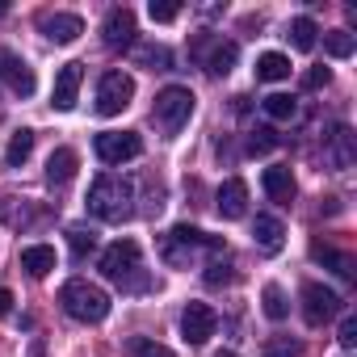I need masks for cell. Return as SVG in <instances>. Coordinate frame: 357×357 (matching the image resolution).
Here are the masks:
<instances>
[{"instance_id":"obj_1","label":"cell","mask_w":357,"mask_h":357,"mask_svg":"<svg viewBox=\"0 0 357 357\" xmlns=\"http://www.w3.org/2000/svg\"><path fill=\"white\" fill-rule=\"evenodd\" d=\"M130 202H135L130 181H122V176H114V172L97 176L93 190H89V211H93L101 223H122V219H130V215H135Z\"/></svg>"},{"instance_id":"obj_2","label":"cell","mask_w":357,"mask_h":357,"mask_svg":"<svg viewBox=\"0 0 357 357\" xmlns=\"http://www.w3.org/2000/svg\"><path fill=\"white\" fill-rule=\"evenodd\" d=\"M59 303H63V311H68L72 319H80V324H101V319L109 315V294H105L101 286L84 282V278H72V282L59 290Z\"/></svg>"},{"instance_id":"obj_3","label":"cell","mask_w":357,"mask_h":357,"mask_svg":"<svg viewBox=\"0 0 357 357\" xmlns=\"http://www.w3.org/2000/svg\"><path fill=\"white\" fill-rule=\"evenodd\" d=\"M143 261H139V244L135 240H118L101 252V273L109 282H118L122 290H147V278H139Z\"/></svg>"},{"instance_id":"obj_4","label":"cell","mask_w":357,"mask_h":357,"mask_svg":"<svg viewBox=\"0 0 357 357\" xmlns=\"http://www.w3.org/2000/svg\"><path fill=\"white\" fill-rule=\"evenodd\" d=\"M194 105H198V97L190 93V89H181V84H168L164 93H155V105H151V118H155V126L172 139L176 130H181L190 118H194Z\"/></svg>"},{"instance_id":"obj_5","label":"cell","mask_w":357,"mask_h":357,"mask_svg":"<svg viewBox=\"0 0 357 357\" xmlns=\"http://www.w3.org/2000/svg\"><path fill=\"white\" fill-rule=\"evenodd\" d=\"M198 248H215V252H223V240H215V236H206V231L181 223V227H172L168 240H164V261H168V265H190V257H194Z\"/></svg>"},{"instance_id":"obj_6","label":"cell","mask_w":357,"mask_h":357,"mask_svg":"<svg viewBox=\"0 0 357 357\" xmlns=\"http://www.w3.org/2000/svg\"><path fill=\"white\" fill-rule=\"evenodd\" d=\"M130 101H135V80H130L122 68H114V72H105V76L97 80V114H101V118L122 114Z\"/></svg>"},{"instance_id":"obj_7","label":"cell","mask_w":357,"mask_h":357,"mask_svg":"<svg viewBox=\"0 0 357 357\" xmlns=\"http://www.w3.org/2000/svg\"><path fill=\"white\" fill-rule=\"evenodd\" d=\"M93 151L101 164H126V160L143 155V139L135 130H101L93 139Z\"/></svg>"},{"instance_id":"obj_8","label":"cell","mask_w":357,"mask_h":357,"mask_svg":"<svg viewBox=\"0 0 357 357\" xmlns=\"http://www.w3.org/2000/svg\"><path fill=\"white\" fill-rule=\"evenodd\" d=\"M336 311H340V294H336V290H328V286H319V282H307V286H303V319H307L311 328H324Z\"/></svg>"},{"instance_id":"obj_9","label":"cell","mask_w":357,"mask_h":357,"mask_svg":"<svg viewBox=\"0 0 357 357\" xmlns=\"http://www.w3.org/2000/svg\"><path fill=\"white\" fill-rule=\"evenodd\" d=\"M215 328H219V315H215L211 303H190V307L181 311V336H185L190 344H206V340L215 336Z\"/></svg>"},{"instance_id":"obj_10","label":"cell","mask_w":357,"mask_h":357,"mask_svg":"<svg viewBox=\"0 0 357 357\" xmlns=\"http://www.w3.org/2000/svg\"><path fill=\"white\" fill-rule=\"evenodd\" d=\"M0 80H5L17 97H34V68L22 55L5 51V47H0Z\"/></svg>"},{"instance_id":"obj_11","label":"cell","mask_w":357,"mask_h":357,"mask_svg":"<svg viewBox=\"0 0 357 357\" xmlns=\"http://www.w3.org/2000/svg\"><path fill=\"white\" fill-rule=\"evenodd\" d=\"M135 13L122 5V9H109L105 13V26H101V43L105 47H114V51H122V47H130L135 43Z\"/></svg>"},{"instance_id":"obj_12","label":"cell","mask_w":357,"mask_h":357,"mask_svg":"<svg viewBox=\"0 0 357 357\" xmlns=\"http://www.w3.org/2000/svg\"><path fill=\"white\" fill-rule=\"evenodd\" d=\"M38 30H43L55 47H68V43H76V38L84 34V22H80L76 13H47V17L38 22Z\"/></svg>"},{"instance_id":"obj_13","label":"cell","mask_w":357,"mask_h":357,"mask_svg":"<svg viewBox=\"0 0 357 357\" xmlns=\"http://www.w3.org/2000/svg\"><path fill=\"white\" fill-rule=\"evenodd\" d=\"M80 80H84V63H63L59 76H55L51 105H55V109H72V105H76V93H80Z\"/></svg>"},{"instance_id":"obj_14","label":"cell","mask_w":357,"mask_h":357,"mask_svg":"<svg viewBox=\"0 0 357 357\" xmlns=\"http://www.w3.org/2000/svg\"><path fill=\"white\" fill-rule=\"evenodd\" d=\"M353 130L349 126H336L332 135H328V147H324V164L332 168V172H344V168H353Z\"/></svg>"},{"instance_id":"obj_15","label":"cell","mask_w":357,"mask_h":357,"mask_svg":"<svg viewBox=\"0 0 357 357\" xmlns=\"http://www.w3.org/2000/svg\"><path fill=\"white\" fill-rule=\"evenodd\" d=\"M219 215L223 219H244L248 215V185L240 176H231V181L219 185Z\"/></svg>"},{"instance_id":"obj_16","label":"cell","mask_w":357,"mask_h":357,"mask_svg":"<svg viewBox=\"0 0 357 357\" xmlns=\"http://www.w3.org/2000/svg\"><path fill=\"white\" fill-rule=\"evenodd\" d=\"M261 185H265V194L273 198V202H282V206H290L294 202V172L290 168H282V164H273V168H265V176H261Z\"/></svg>"},{"instance_id":"obj_17","label":"cell","mask_w":357,"mask_h":357,"mask_svg":"<svg viewBox=\"0 0 357 357\" xmlns=\"http://www.w3.org/2000/svg\"><path fill=\"white\" fill-rule=\"evenodd\" d=\"M252 240H257V248L261 252H282V244H286V227L273 219V215H257V223H252Z\"/></svg>"},{"instance_id":"obj_18","label":"cell","mask_w":357,"mask_h":357,"mask_svg":"<svg viewBox=\"0 0 357 357\" xmlns=\"http://www.w3.org/2000/svg\"><path fill=\"white\" fill-rule=\"evenodd\" d=\"M76 168H80V155L72 147H55L51 160H47V181L51 185H68L72 176H76Z\"/></svg>"},{"instance_id":"obj_19","label":"cell","mask_w":357,"mask_h":357,"mask_svg":"<svg viewBox=\"0 0 357 357\" xmlns=\"http://www.w3.org/2000/svg\"><path fill=\"white\" fill-rule=\"evenodd\" d=\"M22 269H26L30 278H47V273L55 269V248H51V244H30V248H22Z\"/></svg>"},{"instance_id":"obj_20","label":"cell","mask_w":357,"mask_h":357,"mask_svg":"<svg viewBox=\"0 0 357 357\" xmlns=\"http://www.w3.org/2000/svg\"><path fill=\"white\" fill-rule=\"evenodd\" d=\"M311 257H315L319 265H332V273H340L344 282H353V273H357L353 257H349V252H336V248H328L324 240H315V244H311Z\"/></svg>"},{"instance_id":"obj_21","label":"cell","mask_w":357,"mask_h":357,"mask_svg":"<svg viewBox=\"0 0 357 357\" xmlns=\"http://www.w3.org/2000/svg\"><path fill=\"white\" fill-rule=\"evenodd\" d=\"M236 59H240V47H236V43H223V38H219V43L211 47V55L202 59V68H206L211 76H227V72L236 68Z\"/></svg>"},{"instance_id":"obj_22","label":"cell","mask_w":357,"mask_h":357,"mask_svg":"<svg viewBox=\"0 0 357 357\" xmlns=\"http://www.w3.org/2000/svg\"><path fill=\"white\" fill-rule=\"evenodd\" d=\"M286 76H290V59H286V55L269 51V55L257 59V80H261V84H273V80H286Z\"/></svg>"},{"instance_id":"obj_23","label":"cell","mask_w":357,"mask_h":357,"mask_svg":"<svg viewBox=\"0 0 357 357\" xmlns=\"http://www.w3.org/2000/svg\"><path fill=\"white\" fill-rule=\"evenodd\" d=\"M30 151H34V130H13V139H9V151H5V164L9 168H22L26 160H30Z\"/></svg>"},{"instance_id":"obj_24","label":"cell","mask_w":357,"mask_h":357,"mask_svg":"<svg viewBox=\"0 0 357 357\" xmlns=\"http://www.w3.org/2000/svg\"><path fill=\"white\" fill-rule=\"evenodd\" d=\"M315 34H319V26H315L311 17H294L286 38L294 43V51H311V47H315Z\"/></svg>"},{"instance_id":"obj_25","label":"cell","mask_w":357,"mask_h":357,"mask_svg":"<svg viewBox=\"0 0 357 357\" xmlns=\"http://www.w3.org/2000/svg\"><path fill=\"white\" fill-rule=\"evenodd\" d=\"M261 105H265V114H269L273 122H290V118L298 114V101H294V97H286V93H273V97H265Z\"/></svg>"},{"instance_id":"obj_26","label":"cell","mask_w":357,"mask_h":357,"mask_svg":"<svg viewBox=\"0 0 357 357\" xmlns=\"http://www.w3.org/2000/svg\"><path fill=\"white\" fill-rule=\"evenodd\" d=\"M68 248H72L76 261H84V257L97 248V236H93L89 227H68Z\"/></svg>"},{"instance_id":"obj_27","label":"cell","mask_w":357,"mask_h":357,"mask_svg":"<svg viewBox=\"0 0 357 357\" xmlns=\"http://www.w3.org/2000/svg\"><path fill=\"white\" fill-rule=\"evenodd\" d=\"M324 47H328V55H332V59H349L357 43H353V34H349V30H332V34H324Z\"/></svg>"},{"instance_id":"obj_28","label":"cell","mask_w":357,"mask_h":357,"mask_svg":"<svg viewBox=\"0 0 357 357\" xmlns=\"http://www.w3.org/2000/svg\"><path fill=\"white\" fill-rule=\"evenodd\" d=\"M261 298H265V315H269V319H286V315H290V303H286L282 286H273V282H269Z\"/></svg>"},{"instance_id":"obj_29","label":"cell","mask_w":357,"mask_h":357,"mask_svg":"<svg viewBox=\"0 0 357 357\" xmlns=\"http://www.w3.org/2000/svg\"><path fill=\"white\" fill-rule=\"evenodd\" d=\"M298 353H303V344L290 340V336H269L265 340V357H298Z\"/></svg>"},{"instance_id":"obj_30","label":"cell","mask_w":357,"mask_h":357,"mask_svg":"<svg viewBox=\"0 0 357 357\" xmlns=\"http://www.w3.org/2000/svg\"><path fill=\"white\" fill-rule=\"evenodd\" d=\"M135 59H139V63H151L155 72H168V63H172V55H168L164 47H139Z\"/></svg>"},{"instance_id":"obj_31","label":"cell","mask_w":357,"mask_h":357,"mask_svg":"<svg viewBox=\"0 0 357 357\" xmlns=\"http://www.w3.org/2000/svg\"><path fill=\"white\" fill-rule=\"evenodd\" d=\"M273 147H278V135H273L269 126H257V130L248 135V151H252V155H265V151H273Z\"/></svg>"},{"instance_id":"obj_32","label":"cell","mask_w":357,"mask_h":357,"mask_svg":"<svg viewBox=\"0 0 357 357\" xmlns=\"http://www.w3.org/2000/svg\"><path fill=\"white\" fill-rule=\"evenodd\" d=\"M223 282H231V269H227V257H215L206 269V286H223Z\"/></svg>"},{"instance_id":"obj_33","label":"cell","mask_w":357,"mask_h":357,"mask_svg":"<svg viewBox=\"0 0 357 357\" xmlns=\"http://www.w3.org/2000/svg\"><path fill=\"white\" fill-rule=\"evenodd\" d=\"M336 340H340V349H357V319H353V315L340 319V336H336Z\"/></svg>"},{"instance_id":"obj_34","label":"cell","mask_w":357,"mask_h":357,"mask_svg":"<svg viewBox=\"0 0 357 357\" xmlns=\"http://www.w3.org/2000/svg\"><path fill=\"white\" fill-rule=\"evenodd\" d=\"M135 357H176L168 344H155V340H139L135 344Z\"/></svg>"},{"instance_id":"obj_35","label":"cell","mask_w":357,"mask_h":357,"mask_svg":"<svg viewBox=\"0 0 357 357\" xmlns=\"http://www.w3.org/2000/svg\"><path fill=\"white\" fill-rule=\"evenodd\" d=\"M328 80H332V72H328V68H311V72L303 76V89H307V93H315V89H324Z\"/></svg>"},{"instance_id":"obj_36","label":"cell","mask_w":357,"mask_h":357,"mask_svg":"<svg viewBox=\"0 0 357 357\" xmlns=\"http://www.w3.org/2000/svg\"><path fill=\"white\" fill-rule=\"evenodd\" d=\"M151 22H176V13H181V5H155V0H151Z\"/></svg>"},{"instance_id":"obj_37","label":"cell","mask_w":357,"mask_h":357,"mask_svg":"<svg viewBox=\"0 0 357 357\" xmlns=\"http://www.w3.org/2000/svg\"><path fill=\"white\" fill-rule=\"evenodd\" d=\"M13 311V290H0V315Z\"/></svg>"},{"instance_id":"obj_38","label":"cell","mask_w":357,"mask_h":357,"mask_svg":"<svg viewBox=\"0 0 357 357\" xmlns=\"http://www.w3.org/2000/svg\"><path fill=\"white\" fill-rule=\"evenodd\" d=\"M219 357H240V353H231V349H227V353H219Z\"/></svg>"},{"instance_id":"obj_39","label":"cell","mask_w":357,"mask_h":357,"mask_svg":"<svg viewBox=\"0 0 357 357\" xmlns=\"http://www.w3.org/2000/svg\"><path fill=\"white\" fill-rule=\"evenodd\" d=\"M0 17H5V5H0Z\"/></svg>"}]
</instances>
